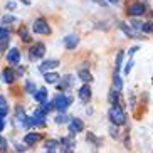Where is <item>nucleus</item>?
Instances as JSON below:
<instances>
[{"label": "nucleus", "mask_w": 153, "mask_h": 153, "mask_svg": "<svg viewBox=\"0 0 153 153\" xmlns=\"http://www.w3.org/2000/svg\"><path fill=\"white\" fill-rule=\"evenodd\" d=\"M113 89H116V91L123 89V81H121V77H120L118 72H114V77H113Z\"/></svg>", "instance_id": "nucleus-22"}, {"label": "nucleus", "mask_w": 153, "mask_h": 153, "mask_svg": "<svg viewBox=\"0 0 153 153\" xmlns=\"http://www.w3.org/2000/svg\"><path fill=\"white\" fill-rule=\"evenodd\" d=\"M34 99H36L37 103H45L47 101V89H44V88H41V89H37L36 93H34Z\"/></svg>", "instance_id": "nucleus-15"}, {"label": "nucleus", "mask_w": 153, "mask_h": 153, "mask_svg": "<svg viewBox=\"0 0 153 153\" xmlns=\"http://www.w3.org/2000/svg\"><path fill=\"white\" fill-rule=\"evenodd\" d=\"M109 2H116V0H109Z\"/></svg>", "instance_id": "nucleus-45"}, {"label": "nucleus", "mask_w": 153, "mask_h": 153, "mask_svg": "<svg viewBox=\"0 0 153 153\" xmlns=\"http://www.w3.org/2000/svg\"><path fill=\"white\" fill-rule=\"evenodd\" d=\"M2 79H4L5 84H12V82L15 81V74L12 69H4L2 71Z\"/></svg>", "instance_id": "nucleus-14"}, {"label": "nucleus", "mask_w": 153, "mask_h": 153, "mask_svg": "<svg viewBox=\"0 0 153 153\" xmlns=\"http://www.w3.org/2000/svg\"><path fill=\"white\" fill-rule=\"evenodd\" d=\"M9 37H4V39H0V51H4V49H7V45H9Z\"/></svg>", "instance_id": "nucleus-32"}, {"label": "nucleus", "mask_w": 153, "mask_h": 153, "mask_svg": "<svg viewBox=\"0 0 153 153\" xmlns=\"http://www.w3.org/2000/svg\"><path fill=\"white\" fill-rule=\"evenodd\" d=\"M123 57H125V52H123V51H118V54H116V61H114V72H118L120 69H121Z\"/></svg>", "instance_id": "nucleus-21"}, {"label": "nucleus", "mask_w": 153, "mask_h": 153, "mask_svg": "<svg viewBox=\"0 0 153 153\" xmlns=\"http://www.w3.org/2000/svg\"><path fill=\"white\" fill-rule=\"evenodd\" d=\"M44 120H45V113L42 109H36L34 114L29 118V125L30 126H42L44 125Z\"/></svg>", "instance_id": "nucleus-5"}, {"label": "nucleus", "mask_w": 153, "mask_h": 153, "mask_svg": "<svg viewBox=\"0 0 153 153\" xmlns=\"http://www.w3.org/2000/svg\"><path fill=\"white\" fill-rule=\"evenodd\" d=\"M145 10H146V7H145V4H141V2H135V4L128 5V14H130L131 17H140V15H143Z\"/></svg>", "instance_id": "nucleus-6"}, {"label": "nucleus", "mask_w": 153, "mask_h": 153, "mask_svg": "<svg viewBox=\"0 0 153 153\" xmlns=\"http://www.w3.org/2000/svg\"><path fill=\"white\" fill-rule=\"evenodd\" d=\"M7 148H9V143H7V140L0 136V152H7Z\"/></svg>", "instance_id": "nucleus-30"}, {"label": "nucleus", "mask_w": 153, "mask_h": 153, "mask_svg": "<svg viewBox=\"0 0 153 153\" xmlns=\"http://www.w3.org/2000/svg\"><path fill=\"white\" fill-rule=\"evenodd\" d=\"M57 79H61V76H59L57 72H45L44 74V81L49 82V84H56Z\"/></svg>", "instance_id": "nucleus-19"}, {"label": "nucleus", "mask_w": 153, "mask_h": 153, "mask_svg": "<svg viewBox=\"0 0 153 153\" xmlns=\"http://www.w3.org/2000/svg\"><path fill=\"white\" fill-rule=\"evenodd\" d=\"M7 9L14 10V9H15V4H14V2H9V4H7Z\"/></svg>", "instance_id": "nucleus-42"}, {"label": "nucleus", "mask_w": 153, "mask_h": 153, "mask_svg": "<svg viewBox=\"0 0 153 153\" xmlns=\"http://www.w3.org/2000/svg\"><path fill=\"white\" fill-rule=\"evenodd\" d=\"M44 54H45V45L41 44V42H36L29 49V57H30V61H39V59L44 57Z\"/></svg>", "instance_id": "nucleus-4"}, {"label": "nucleus", "mask_w": 153, "mask_h": 153, "mask_svg": "<svg viewBox=\"0 0 153 153\" xmlns=\"http://www.w3.org/2000/svg\"><path fill=\"white\" fill-rule=\"evenodd\" d=\"M45 153H54V152H45Z\"/></svg>", "instance_id": "nucleus-44"}, {"label": "nucleus", "mask_w": 153, "mask_h": 153, "mask_svg": "<svg viewBox=\"0 0 153 153\" xmlns=\"http://www.w3.org/2000/svg\"><path fill=\"white\" fill-rule=\"evenodd\" d=\"M59 146H62L64 152H69V150L74 146V140H72V138H68V136H66V138H61V141H59Z\"/></svg>", "instance_id": "nucleus-17"}, {"label": "nucleus", "mask_w": 153, "mask_h": 153, "mask_svg": "<svg viewBox=\"0 0 153 153\" xmlns=\"http://www.w3.org/2000/svg\"><path fill=\"white\" fill-rule=\"evenodd\" d=\"M141 30L146 32V34H152L153 32V22H145L143 27H141Z\"/></svg>", "instance_id": "nucleus-27"}, {"label": "nucleus", "mask_w": 153, "mask_h": 153, "mask_svg": "<svg viewBox=\"0 0 153 153\" xmlns=\"http://www.w3.org/2000/svg\"><path fill=\"white\" fill-rule=\"evenodd\" d=\"M64 153H71V152H64Z\"/></svg>", "instance_id": "nucleus-46"}, {"label": "nucleus", "mask_w": 153, "mask_h": 153, "mask_svg": "<svg viewBox=\"0 0 153 153\" xmlns=\"http://www.w3.org/2000/svg\"><path fill=\"white\" fill-rule=\"evenodd\" d=\"M22 2H24V4H27V5L30 4V0H22Z\"/></svg>", "instance_id": "nucleus-43"}, {"label": "nucleus", "mask_w": 153, "mask_h": 153, "mask_svg": "<svg viewBox=\"0 0 153 153\" xmlns=\"http://www.w3.org/2000/svg\"><path fill=\"white\" fill-rule=\"evenodd\" d=\"M133 27L135 29H138V30H141V27H143V22H138V20H133Z\"/></svg>", "instance_id": "nucleus-37"}, {"label": "nucleus", "mask_w": 153, "mask_h": 153, "mask_svg": "<svg viewBox=\"0 0 153 153\" xmlns=\"http://www.w3.org/2000/svg\"><path fill=\"white\" fill-rule=\"evenodd\" d=\"M108 116H109V121H111L113 126H123L128 121V116H126L123 106H111L108 111Z\"/></svg>", "instance_id": "nucleus-1"}, {"label": "nucleus", "mask_w": 153, "mask_h": 153, "mask_svg": "<svg viewBox=\"0 0 153 153\" xmlns=\"http://www.w3.org/2000/svg\"><path fill=\"white\" fill-rule=\"evenodd\" d=\"M88 140H89V141H93V143H98V140H96V136L93 135V133H88Z\"/></svg>", "instance_id": "nucleus-38"}, {"label": "nucleus", "mask_w": 153, "mask_h": 153, "mask_svg": "<svg viewBox=\"0 0 153 153\" xmlns=\"http://www.w3.org/2000/svg\"><path fill=\"white\" fill-rule=\"evenodd\" d=\"M77 44H79V37L74 36V34L64 37V45H66V49H74V47H77Z\"/></svg>", "instance_id": "nucleus-11"}, {"label": "nucleus", "mask_w": 153, "mask_h": 153, "mask_svg": "<svg viewBox=\"0 0 153 153\" xmlns=\"http://www.w3.org/2000/svg\"><path fill=\"white\" fill-rule=\"evenodd\" d=\"M136 51H138V45H133V47H131V49L128 51V54H130V56H135Z\"/></svg>", "instance_id": "nucleus-39"}, {"label": "nucleus", "mask_w": 153, "mask_h": 153, "mask_svg": "<svg viewBox=\"0 0 153 153\" xmlns=\"http://www.w3.org/2000/svg\"><path fill=\"white\" fill-rule=\"evenodd\" d=\"M10 32L7 27H4V25H0V39H4V37H9Z\"/></svg>", "instance_id": "nucleus-31"}, {"label": "nucleus", "mask_w": 153, "mask_h": 153, "mask_svg": "<svg viewBox=\"0 0 153 153\" xmlns=\"http://www.w3.org/2000/svg\"><path fill=\"white\" fill-rule=\"evenodd\" d=\"M17 19L14 17V15H4V19H2V22L4 24H10V22H15Z\"/></svg>", "instance_id": "nucleus-33"}, {"label": "nucleus", "mask_w": 153, "mask_h": 153, "mask_svg": "<svg viewBox=\"0 0 153 153\" xmlns=\"http://www.w3.org/2000/svg\"><path fill=\"white\" fill-rule=\"evenodd\" d=\"M9 113V106H0V118H5Z\"/></svg>", "instance_id": "nucleus-35"}, {"label": "nucleus", "mask_w": 153, "mask_h": 153, "mask_svg": "<svg viewBox=\"0 0 153 153\" xmlns=\"http://www.w3.org/2000/svg\"><path fill=\"white\" fill-rule=\"evenodd\" d=\"M120 29H121V30L125 32V34H126L128 37H135V36H136V32L133 30V29H131L130 25H126L125 22H120Z\"/></svg>", "instance_id": "nucleus-23"}, {"label": "nucleus", "mask_w": 153, "mask_h": 153, "mask_svg": "<svg viewBox=\"0 0 153 153\" xmlns=\"http://www.w3.org/2000/svg\"><path fill=\"white\" fill-rule=\"evenodd\" d=\"M131 68H133V61H128V64L125 66V74H130V72H131Z\"/></svg>", "instance_id": "nucleus-36"}, {"label": "nucleus", "mask_w": 153, "mask_h": 153, "mask_svg": "<svg viewBox=\"0 0 153 153\" xmlns=\"http://www.w3.org/2000/svg\"><path fill=\"white\" fill-rule=\"evenodd\" d=\"M0 106H7V99L4 96H0Z\"/></svg>", "instance_id": "nucleus-41"}, {"label": "nucleus", "mask_w": 153, "mask_h": 153, "mask_svg": "<svg viewBox=\"0 0 153 153\" xmlns=\"http://www.w3.org/2000/svg\"><path fill=\"white\" fill-rule=\"evenodd\" d=\"M7 61H9L10 64H17L19 61H20V52H19V49L12 47V49L7 51Z\"/></svg>", "instance_id": "nucleus-12"}, {"label": "nucleus", "mask_w": 153, "mask_h": 153, "mask_svg": "<svg viewBox=\"0 0 153 153\" xmlns=\"http://www.w3.org/2000/svg\"><path fill=\"white\" fill-rule=\"evenodd\" d=\"M66 121H68V116H66L64 113H59L57 116H56V123H57V125H62V123H66Z\"/></svg>", "instance_id": "nucleus-28"}, {"label": "nucleus", "mask_w": 153, "mask_h": 153, "mask_svg": "<svg viewBox=\"0 0 153 153\" xmlns=\"http://www.w3.org/2000/svg\"><path fill=\"white\" fill-rule=\"evenodd\" d=\"M32 30L36 32V34H42V36H47V34H51L49 24H47V20H45V19H42V17L34 20V24H32Z\"/></svg>", "instance_id": "nucleus-2"}, {"label": "nucleus", "mask_w": 153, "mask_h": 153, "mask_svg": "<svg viewBox=\"0 0 153 153\" xmlns=\"http://www.w3.org/2000/svg\"><path fill=\"white\" fill-rule=\"evenodd\" d=\"M109 135H111L114 140H118V138H120V131L116 130V126H113V125L109 126Z\"/></svg>", "instance_id": "nucleus-29"}, {"label": "nucleus", "mask_w": 153, "mask_h": 153, "mask_svg": "<svg viewBox=\"0 0 153 153\" xmlns=\"http://www.w3.org/2000/svg\"><path fill=\"white\" fill-rule=\"evenodd\" d=\"M39 140H41V135H39V133H27L25 138H24V143L27 145V146H32V145H36Z\"/></svg>", "instance_id": "nucleus-13"}, {"label": "nucleus", "mask_w": 153, "mask_h": 153, "mask_svg": "<svg viewBox=\"0 0 153 153\" xmlns=\"http://www.w3.org/2000/svg\"><path fill=\"white\" fill-rule=\"evenodd\" d=\"M25 89H27L29 93H32V94H34V93H36V84H32L30 81H27V82H25Z\"/></svg>", "instance_id": "nucleus-34"}, {"label": "nucleus", "mask_w": 153, "mask_h": 153, "mask_svg": "<svg viewBox=\"0 0 153 153\" xmlns=\"http://www.w3.org/2000/svg\"><path fill=\"white\" fill-rule=\"evenodd\" d=\"M42 111H44V113H51V111H52V109H54V104H52V103H49V101H45V103H42Z\"/></svg>", "instance_id": "nucleus-26"}, {"label": "nucleus", "mask_w": 153, "mask_h": 153, "mask_svg": "<svg viewBox=\"0 0 153 153\" xmlns=\"http://www.w3.org/2000/svg\"><path fill=\"white\" fill-rule=\"evenodd\" d=\"M71 101H72V99L69 98V96H66V94H57V96H56V99L52 101V104H54L56 109H59V113H64L66 109L69 108Z\"/></svg>", "instance_id": "nucleus-3"}, {"label": "nucleus", "mask_w": 153, "mask_h": 153, "mask_svg": "<svg viewBox=\"0 0 153 153\" xmlns=\"http://www.w3.org/2000/svg\"><path fill=\"white\" fill-rule=\"evenodd\" d=\"M108 101L111 106H121V94H120V91L116 89H111L108 94Z\"/></svg>", "instance_id": "nucleus-8"}, {"label": "nucleus", "mask_w": 153, "mask_h": 153, "mask_svg": "<svg viewBox=\"0 0 153 153\" xmlns=\"http://www.w3.org/2000/svg\"><path fill=\"white\" fill-rule=\"evenodd\" d=\"M57 66H59V61H57V59H47V61H44V62L39 66V71L45 74L49 69H54V68H57Z\"/></svg>", "instance_id": "nucleus-9"}, {"label": "nucleus", "mask_w": 153, "mask_h": 153, "mask_svg": "<svg viewBox=\"0 0 153 153\" xmlns=\"http://www.w3.org/2000/svg\"><path fill=\"white\" fill-rule=\"evenodd\" d=\"M17 120L22 126H29V121H27L29 118L25 116V111H24V108H20V106L17 108Z\"/></svg>", "instance_id": "nucleus-18"}, {"label": "nucleus", "mask_w": 153, "mask_h": 153, "mask_svg": "<svg viewBox=\"0 0 153 153\" xmlns=\"http://www.w3.org/2000/svg\"><path fill=\"white\" fill-rule=\"evenodd\" d=\"M91 96H93V91H91V86L89 84H84L79 89V99H81L82 103H88L91 99Z\"/></svg>", "instance_id": "nucleus-10"}, {"label": "nucleus", "mask_w": 153, "mask_h": 153, "mask_svg": "<svg viewBox=\"0 0 153 153\" xmlns=\"http://www.w3.org/2000/svg\"><path fill=\"white\" fill-rule=\"evenodd\" d=\"M19 36L22 37L24 42H29V41H30V36H29V32H27V29H25V27H20V30H19Z\"/></svg>", "instance_id": "nucleus-25"}, {"label": "nucleus", "mask_w": 153, "mask_h": 153, "mask_svg": "<svg viewBox=\"0 0 153 153\" xmlns=\"http://www.w3.org/2000/svg\"><path fill=\"white\" fill-rule=\"evenodd\" d=\"M4 128H5V120H4V118H0V133H2Z\"/></svg>", "instance_id": "nucleus-40"}, {"label": "nucleus", "mask_w": 153, "mask_h": 153, "mask_svg": "<svg viewBox=\"0 0 153 153\" xmlns=\"http://www.w3.org/2000/svg\"><path fill=\"white\" fill-rule=\"evenodd\" d=\"M82 130H84L82 120H79V118H71V121H69V133L71 135H76V133H81Z\"/></svg>", "instance_id": "nucleus-7"}, {"label": "nucleus", "mask_w": 153, "mask_h": 153, "mask_svg": "<svg viewBox=\"0 0 153 153\" xmlns=\"http://www.w3.org/2000/svg\"><path fill=\"white\" fill-rule=\"evenodd\" d=\"M72 82H74L72 76H71V74H68V76H64L62 79H61V84H57V88H59V89H66V88H69Z\"/></svg>", "instance_id": "nucleus-20"}, {"label": "nucleus", "mask_w": 153, "mask_h": 153, "mask_svg": "<svg viewBox=\"0 0 153 153\" xmlns=\"http://www.w3.org/2000/svg\"><path fill=\"white\" fill-rule=\"evenodd\" d=\"M44 146H45V152H54V150L59 146V141L57 140H47Z\"/></svg>", "instance_id": "nucleus-24"}, {"label": "nucleus", "mask_w": 153, "mask_h": 153, "mask_svg": "<svg viewBox=\"0 0 153 153\" xmlns=\"http://www.w3.org/2000/svg\"><path fill=\"white\" fill-rule=\"evenodd\" d=\"M77 76H79V79H81L84 84H89V82L93 81V74H91L88 69H81V71L77 72Z\"/></svg>", "instance_id": "nucleus-16"}]
</instances>
